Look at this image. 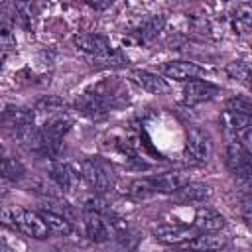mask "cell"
Here are the masks:
<instances>
[{"mask_svg":"<svg viewBox=\"0 0 252 252\" xmlns=\"http://www.w3.org/2000/svg\"><path fill=\"white\" fill-rule=\"evenodd\" d=\"M0 220L2 222H8L12 226H16L22 234L30 236V238H37V240H43L47 238L49 230L41 219V215L33 213V211H28L24 207H10V209H4L2 207V213H0Z\"/></svg>","mask_w":252,"mask_h":252,"instance_id":"6da1fadb","label":"cell"},{"mask_svg":"<svg viewBox=\"0 0 252 252\" xmlns=\"http://www.w3.org/2000/svg\"><path fill=\"white\" fill-rule=\"evenodd\" d=\"M83 219H85L87 236L93 242H106L118 228H124L120 219H110L106 213L94 211V209H85Z\"/></svg>","mask_w":252,"mask_h":252,"instance_id":"7a4b0ae2","label":"cell"},{"mask_svg":"<svg viewBox=\"0 0 252 252\" xmlns=\"http://www.w3.org/2000/svg\"><path fill=\"white\" fill-rule=\"evenodd\" d=\"M79 175L87 181L89 187H93L94 191L98 193H104L108 191L112 185H114V177H112V171L108 169V165L96 158H87L81 161L79 165Z\"/></svg>","mask_w":252,"mask_h":252,"instance_id":"3957f363","label":"cell"},{"mask_svg":"<svg viewBox=\"0 0 252 252\" xmlns=\"http://www.w3.org/2000/svg\"><path fill=\"white\" fill-rule=\"evenodd\" d=\"M226 165L228 169L236 175V179L248 189L250 177H252V159H250V150H246L242 144L236 140H230L226 146Z\"/></svg>","mask_w":252,"mask_h":252,"instance_id":"277c9868","label":"cell"},{"mask_svg":"<svg viewBox=\"0 0 252 252\" xmlns=\"http://www.w3.org/2000/svg\"><path fill=\"white\" fill-rule=\"evenodd\" d=\"M185 154L193 163H205L209 161L211 154H213V142L211 136L205 130L193 128L187 134V142H185Z\"/></svg>","mask_w":252,"mask_h":252,"instance_id":"5b68a950","label":"cell"},{"mask_svg":"<svg viewBox=\"0 0 252 252\" xmlns=\"http://www.w3.org/2000/svg\"><path fill=\"white\" fill-rule=\"evenodd\" d=\"M161 75H165L167 79L173 81H181V83H189V81H199V77L205 75V69L193 61H169L163 63L159 67Z\"/></svg>","mask_w":252,"mask_h":252,"instance_id":"8992f818","label":"cell"},{"mask_svg":"<svg viewBox=\"0 0 252 252\" xmlns=\"http://www.w3.org/2000/svg\"><path fill=\"white\" fill-rule=\"evenodd\" d=\"M77 49H81L87 55H93L96 59H106L112 55V47L106 37L96 35V33H81L75 37Z\"/></svg>","mask_w":252,"mask_h":252,"instance_id":"52a82bcc","label":"cell"},{"mask_svg":"<svg viewBox=\"0 0 252 252\" xmlns=\"http://www.w3.org/2000/svg\"><path fill=\"white\" fill-rule=\"evenodd\" d=\"M219 94V87L209 81H189L183 87V102L189 106L207 102Z\"/></svg>","mask_w":252,"mask_h":252,"instance_id":"ba28073f","label":"cell"},{"mask_svg":"<svg viewBox=\"0 0 252 252\" xmlns=\"http://www.w3.org/2000/svg\"><path fill=\"white\" fill-rule=\"evenodd\" d=\"M193 226L201 232H220L226 226V219L211 207H199L195 211V219H193Z\"/></svg>","mask_w":252,"mask_h":252,"instance_id":"9c48e42d","label":"cell"},{"mask_svg":"<svg viewBox=\"0 0 252 252\" xmlns=\"http://www.w3.org/2000/svg\"><path fill=\"white\" fill-rule=\"evenodd\" d=\"M14 140L22 148L32 150V152L43 154V150H45V136H43L41 128H35L33 124H24V126L14 128Z\"/></svg>","mask_w":252,"mask_h":252,"instance_id":"30bf717a","label":"cell"},{"mask_svg":"<svg viewBox=\"0 0 252 252\" xmlns=\"http://www.w3.org/2000/svg\"><path fill=\"white\" fill-rule=\"evenodd\" d=\"M71 126H73V116L63 108V110H57L45 118L41 132L53 140H63V136L71 130Z\"/></svg>","mask_w":252,"mask_h":252,"instance_id":"8fae6325","label":"cell"},{"mask_svg":"<svg viewBox=\"0 0 252 252\" xmlns=\"http://www.w3.org/2000/svg\"><path fill=\"white\" fill-rule=\"evenodd\" d=\"M195 234H197L195 228L183 226V224H161V226L154 228L156 240H159V242H163V244H181V242H189Z\"/></svg>","mask_w":252,"mask_h":252,"instance_id":"7c38bea8","label":"cell"},{"mask_svg":"<svg viewBox=\"0 0 252 252\" xmlns=\"http://www.w3.org/2000/svg\"><path fill=\"white\" fill-rule=\"evenodd\" d=\"M148 181H150L152 193H175L189 181V177L183 171H165L156 177H150Z\"/></svg>","mask_w":252,"mask_h":252,"instance_id":"4fadbf2b","label":"cell"},{"mask_svg":"<svg viewBox=\"0 0 252 252\" xmlns=\"http://www.w3.org/2000/svg\"><path fill=\"white\" fill-rule=\"evenodd\" d=\"M75 108H77L81 114H85L87 118H91V120H102V118H106V114H108V108H106L104 100H102L100 96L89 94V93L77 96Z\"/></svg>","mask_w":252,"mask_h":252,"instance_id":"5bb4252c","label":"cell"},{"mask_svg":"<svg viewBox=\"0 0 252 252\" xmlns=\"http://www.w3.org/2000/svg\"><path fill=\"white\" fill-rule=\"evenodd\" d=\"M226 236H222L220 232H201V234H195L187 246L189 250L193 252H219L226 246Z\"/></svg>","mask_w":252,"mask_h":252,"instance_id":"9a60e30c","label":"cell"},{"mask_svg":"<svg viewBox=\"0 0 252 252\" xmlns=\"http://www.w3.org/2000/svg\"><path fill=\"white\" fill-rule=\"evenodd\" d=\"M173 197L181 203H203L209 197H213V187L207 183H197V181H187L181 189L173 193Z\"/></svg>","mask_w":252,"mask_h":252,"instance_id":"2e32d148","label":"cell"},{"mask_svg":"<svg viewBox=\"0 0 252 252\" xmlns=\"http://www.w3.org/2000/svg\"><path fill=\"white\" fill-rule=\"evenodd\" d=\"M79 177H81V175H79L69 163L57 161V163H53V167H51V179H53V183H55L61 191H65V193H69V191H73V189L77 187Z\"/></svg>","mask_w":252,"mask_h":252,"instance_id":"e0dca14e","label":"cell"},{"mask_svg":"<svg viewBox=\"0 0 252 252\" xmlns=\"http://www.w3.org/2000/svg\"><path fill=\"white\" fill-rule=\"evenodd\" d=\"M220 126L226 132V136L230 140L236 138V134L248 126H252V116L250 114H242V112H232V110H224L220 114Z\"/></svg>","mask_w":252,"mask_h":252,"instance_id":"ac0fdd59","label":"cell"},{"mask_svg":"<svg viewBox=\"0 0 252 252\" xmlns=\"http://www.w3.org/2000/svg\"><path fill=\"white\" fill-rule=\"evenodd\" d=\"M132 79L144 89V91H148V93H152V94H163V93H167V83H165V79H161L159 75H156V73H150V71H134L132 73Z\"/></svg>","mask_w":252,"mask_h":252,"instance_id":"d6986e66","label":"cell"},{"mask_svg":"<svg viewBox=\"0 0 252 252\" xmlns=\"http://www.w3.org/2000/svg\"><path fill=\"white\" fill-rule=\"evenodd\" d=\"M41 219L47 226L49 232L53 234H59V236H67L73 232V226H71V220L61 215V213H55V211H43L41 213Z\"/></svg>","mask_w":252,"mask_h":252,"instance_id":"ffe728a7","label":"cell"},{"mask_svg":"<svg viewBox=\"0 0 252 252\" xmlns=\"http://www.w3.org/2000/svg\"><path fill=\"white\" fill-rule=\"evenodd\" d=\"M26 173V167L22 161H18L16 158H4L0 161V177L2 179H8V181H16V179H22Z\"/></svg>","mask_w":252,"mask_h":252,"instance_id":"44dd1931","label":"cell"},{"mask_svg":"<svg viewBox=\"0 0 252 252\" xmlns=\"http://www.w3.org/2000/svg\"><path fill=\"white\" fill-rule=\"evenodd\" d=\"M163 24H165V18H163V16H152V18H148V20L142 22V26L138 28L140 39H142V41L154 39V37L163 30Z\"/></svg>","mask_w":252,"mask_h":252,"instance_id":"7402d4cb","label":"cell"},{"mask_svg":"<svg viewBox=\"0 0 252 252\" xmlns=\"http://www.w3.org/2000/svg\"><path fill=\"white\" fill-rule=\"evenodd\" d=\"M226 73L240 81V83H248V77H250V65L246 61H232L228 67H226Z\"/></svg>","mask_w":252,"mask_h":252,"instance_id":"603a6c76","label":"cell"},{"mask_svg":"<svg viewBox=\"0 0 252 252\" xmlns=\"http://www.w3.org/2000/svg\"><path fill=\"white\" fill-rule=\"evenodd\" d=\"M35 110L37 112H43V114H53L57 110H63V100L59 96H43L37 104H35Z\"/></svg>","mask_w":252,"mask_h":252,"instance_id":"cb8c5ba5","label":"cell"},{"mask_svg":"<svg viewBox=\"0 0 252 252\" xmlns=\"http://www.w3.org/2000/svg\"><path fill=\"white\" fill-rule=\"evenodd\" d=\"M130 195H134L136 199H144V197L152 195L150 181H148V179H136V181L130 185Z\"/></svg>","mask_w":252,"mask_h":252,"instance_id":"d4e9b609","label":"cell"},{"mask_svg":"<svg viewBox=\"0 0 252 252\" xmlns=\"http://www.w3.org/2000/svg\"><path fill=\"white\" fill-rule=\"evenodd\" d=\"M14 47H16V35H14V32L8 26L0 24V49H14Z\"/></svg>","mask_w":252,"mask_h":252,"instance_id":"484cf974","label":"cell"},{"mask_svg":"<svg viewBox=\"0 0 252 252\" xmlns=\"http://www.w3.org/2000/svg\"><path fill=\"white\" fill-rule=\"evenodd\" d=\"M226 110H232V112H242V114H250L252 106H250V100H248V98L236 96V98H230V100H228Z\"/></svg>","mask_w":252,"mask_h":252,"instance_id":"4316f807","label":"cell"},{"mask_svg":"<svg viewBox=\"0 0 252 252\" xmlns=\"http://www.w3.org/2000/svg\"><path fill=\"white\" fill-rule=\"evenodd\" d=\"M91 8H94V10H102V8H108V6H112L110 2H104V4H96V2H87Z\"/></svg>","mask_w":252,"mask_h":252,"instance_id":"83f0119b","label":"cell"},{"mask_svg":"<svg viewBox=\"0 0 252 252\" xmlns=\"http://www.w3.org/2000/svg\"><path fill=\"white\" fill-rule=\"evenodd\" d=\"M4 16H8V8H6V4L0 2V24L4 22Z\"/></svg>","mask_w":252,"mask_h":252,"instance_id":"f1b7e54d","label":"cell"},{"mask_svg":"<svg viewBox=\"0 0 252 252\" xmlns=\"http://www.w3.org/2000/svg\"><path fill=\"white\" fill-rule=\"evenodd\" d=\"M4 158H6V150H4V146L0 144V161H2Z\"/></svg>","mask_w":252,"mask_h":252,"instance_id":"f546056e","label":"cell"},{"mask_svg":"<svg viewBox=\"0 0 252 252\" xmlns=\"http://www.w3.org/2000/svg\"><path fill=\"white\" fill-rule=\"evenodd\" d=\"M179 252H189V250H179ZM191 252H193V250H191Z\"/></svg>","mask_w":252,"mask_h":252,"instance_id":"4dcf8cb0","label":"cell"}]
</instances>
